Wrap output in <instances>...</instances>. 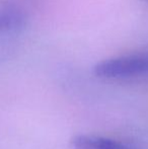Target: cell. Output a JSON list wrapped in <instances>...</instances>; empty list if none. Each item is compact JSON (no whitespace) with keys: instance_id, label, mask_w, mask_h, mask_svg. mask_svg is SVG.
I'll return each instance as SVG.
<instances>
[{"instance_id":"6da1fadb","label":"cell","mask_w":148,"mask_h":149,"mask_svg":"<svg viewBox=\"0 0 148 149\" xmlns=\"http://www.w3.org/2000/svg\"><path fill=\"white\" fill-rule=\"evenodd\" d=\"M94 73L108 79L148 76V52L101 61L94 67Z\"/></svg>"},{"instance_id":"7a4b0ae2","label":"cell","mask_w":148,"mask_h":149,"mask_svg":"<svg viewBox=\"0 0 148 149\" xmlns=\"http://www.w3.org/2000/svg\"><path fill=\"white\" fill-rule=\"evenodd\" d=\"M73 149H131L116 140L92 135H79L72 140Z\"/></svg>"},{"instance_id":"3957f363","label":"cell","mask_w":148,"mask_h":149,"mask_svg":"<svg viewBox=\"0 0 148 149\" xmlns=\"http://www.w3.org/2000/svg\"><path fill=\"white\" fill-rule=\"evenodd\" d=\"M24 24L22 13L13 7H0V31L19 28Z\"/></svg>"}]
</instances>
